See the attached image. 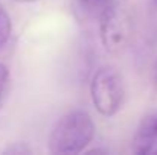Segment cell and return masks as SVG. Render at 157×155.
I'll use <instances>...</instances> for the list:
<instances>
[{
	"label": "cell",
	"mask_w": 157,
	"mask_h": 155,
	"mask_svg": "<svg viewBox=\"0 0 157 155\" xmlns=\"http://www.w3.org/2000/svg\"><path fill=\"white\" fill-rule=\"evenodd\" d=\"M95 132L96 126L89 113L70 111L53 126L49 135V151L58 155L79 154L93 142Z\"/></svg>",
	"instance_id": "cell-1"
},
{
	"label": "cell",
	"mask_w": 157,
	"mask_h": 155,
	"mask_svg": "<svg viewBox=\"0 0 157 155\" xmlns=\"http://www.w3.org/2000/svg\"><path fill=\"white\" fill-rule=\"evenodd\" d=\"M136 31L134 11L130 0H111L99 17V37L102 46L110 53L125 50Z\"/></svg>",
	"instance_id": "cell-2"
},
{
	"label": "cell",
	"mask_w": 157,
	"mask_h": 155,
	"mask_svg": "<svg viewBox=\"0 0 157 155\" xmlns=\"http://www.w3.org/2000/svg\"><path fill=\"white\" fill-rule=\"evenodd\" d=\"M124 81L121 73L111 67L102 65L96 70L90 82V96L96 111L105 116H114L124 102Z\"/></svg>",
	"instance_id": "cell-3"
},
{
	"label": "cell",
	"mask_w": 157,
	"mask_h": 155,
	"mask_svg": "<svg viewBox=\"0 0 157 155\" xmlns=\"http://www.w3.org/2000/svg\"><path fill=\"white\" fill-rule=\"evenodd\" d=\"M134 154H157V132L154 129V116L142 120L133 138Z\"/></svg>",
	"instance_id": "cell-4"
},
{
	"label": "cell",
	"mask_w": 157,
	"mask_h": 155,
	"mask_svg": "<svg viewBox=\"0 0 157 155\" xmlns=\"http://www.w3.org/2000/svg\"><path fill=\"white\" fill-rule=\"evenodd\" d=\"M110 3L111 0H73V9L79 20H99Z\"/></svg>",
	"instance_id": "cell-5"
},
{
	"label": "cell",
	"mask_w": 157,
	"mask_h": 155,
	"mask_svg": "<svg viewBox=\"0 0 157 155\" xmlns=\"http://www.w3.org/2000/svg\"><path fill=\"white\" fill-rule=\"evenodd\" d=\"M12 32V21L9 14L5 11V8L0 5V47L5 46L11 37Z\"/></svg>",
	"instance_id": "cell-6"
},
{
	"label": "cell",
	"mask_w": 157,
	"mask_h": 155,
	"mask_svg": "<svg viewBox=\"0 0 157 155\" xmlns=\"http://www.w3.org/2000/svg\"><path fill=\"white\" fill-rule=\"evenodd\" d=\"M8 82H9V68H8L6 64L0 62V108H2V103H3Z\"/></svg>",
	"instance_id": "cell-7"
},
{
	"label": "cell",
	"mask_w": 157,
	"mask_h": 155,
	"mask_svg": "<svg viewBox=\"0 0 157 155\" xmlns=\"http://www.w3.org/2000/svg\"><path fill=\"white\" fill-rule=\"evenodd\" d=\"M14 2H18V3H32V2H38V0H14Z\"/></svg>",
	"instance_id": "cell-8"
},
{
	"label": "cell",
	"mask_w": 157,
	"mask_h": 155,
	"mask_svg": "<svg viewBox=\"0 0 157 155\" xmlns=\"http://www.w3.org/2000/svg\"><path fill=\"white\" fill-rule=\"evenodd\" d=\"M154 129H156V132H157V116H154Z\"/></svg>",
	"instance_id": "cell-9"
},
{
	"label": "cell",
	"mask_w": 157,
	"mask_h": 155,
	"mask_svg": "<svg viewBox=\"0 0 157 155\" xmlns=\"http://www.w3.org/2000/svg\"><path fill=\"white\" fill-rule=\"evenodd\" d=\"M154 3H157V0H154Z\"/></svg>",
	"instance_id": "cell-10"
},
{
	"label": "cell",
	"mask_w": 157,
	"mask_h": 155,
	"mask_svg": "<svg viewBox=\"0 0 157 155\" xmlns=\"http://www.w3.org/2000/svg\"><path fill=\"white\" fill-rule=\"evenodd\" d=\"M156 79H157V73H156Z\"/></svg>",
	"instance_id": "cell-11"
}]
</instances>
